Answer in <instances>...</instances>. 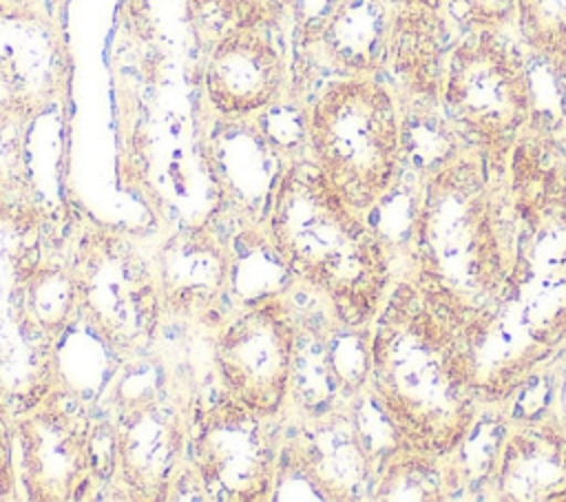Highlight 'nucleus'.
I'll return each mask as SVG.
<instances>
[{"instance_id":"nucleus-27","label":"nucleus","mask_w":566,"mask_h":502,"mask_svg":"<svg viewBox=\"0 0 566 502\" xmlns=\"http://www.w3.org/2000/svg\"><path fill=\"white\" fill-rule=\"evenodd\" d=\"M40 0H0V11L7 13H27L31 9H35Z\"/></svg>"},{"instance_id":"nucleus-5","label":"nucleus","mask_w":566,"mask_h":502,"mask_svg":"<svg viewBox=\"0 0 566 502\" xmlns=\"http://www.w3.org/2000/svg\"><path fill=\"white\" fill-rule=\"evenodd\" d=\"M312 161L356 212L378 206L400 175L405 153L396 95L374 75L338 77L305 117Z\"/></svg>"},{"instance_id":"nucleus-14","label":"nucleus","mask_w":566,"mask_h":502,"mask_svg":"<svg viewBox=\"0 0 566 502\" xmlns=\"http://www.w3.org/2000/svg\"><path fill=\"white\" fill-rule=\"evenodd\" d=\"M157 265L161 303L175 316L203 318L232 281V254L206 228L175 232L161 245Z\"/></svg>"},{"instance_id":"nucleus-9","label":"nucleus","mask_w":566,"mask_h":502,"mask_svg":"<svg viewBox=\"0 0 566 502\" xmlns=\"http://www.w3.org/2000/svg\"><path fill=\"white\" fill-rule=\"evenodd\" d=\"M298 327L281 299H261L232 318L217 338L214 363L226 394L274 416L290 391Z\"/></svg>"},{"instance_id":"nucleus-25","label":"nucleus","mask_w":566,"mask_h":502,"mask_svg":"<svg viewBox=\"0 0 566 502\" xmlns=\"http://www.w3.org/2000/svg\"><path fill=\"white\" fill-rule=\"evenodd\" d=\"M285 11L294 13L296 20L303 27V33L310 35L321 20L329 13V9L336 4V0H279Z\"/></svg>"},{"instance_id":"nucleus-7","label":"nucleus","mask_w":566,"mask_h":502,"mask_svg":"<svg viewBox=\"0 0 566 502\" xmlns=\"http://www.w3.org/2000/svg\"><path fill=\"white\" fill-rule=\"evenodd\" d=\"M77 310L115 352H144L161 312L159 279L144 254L122 234L91 230L77 243L71 265Z\"/></svg>"},{"instance_id":"nucleus-18","label":"nucleus","mask_w":566,"mask_h":502,"mask_svg":"<svg viewBox=\"0 0 566 502\" xmlns=\"http://www.w3.org/2000/svg\"><path fill=\"white\" fill-rule=\"evenodd\" d=\"M391 13L382 0H336L310 42L321 46L340 77L376 75L385 66Z\"/></svg>"},{"instance_id":"nucleus-8","label":"nucleus","mask_w":566,"mask_h":502,"mask_svg":"<svg viewBox=\"0 0 566 502\" xmlns=\"http://www.w3.org/2000/svg\"><path fill=\"white\" fill-rule=\"evenodd\" d=\"M265 418L223 394L195 420L192 469L214 500H265L276 487V442Z\"/></svg>"},{"instance_id":"nucleus-10","label":"nucleus","mask_w":566,"mask_h":502,"mask_svg":"<svg viewBox=\"0 0 566 502\" xmlns=\"http://www.w3.org/2000/svg\"><path fill=\"white\" fill-rule=\"evenodd\" d=\"M20 473L31 500L82 498L93 473V438L84 416L51 398L18 420Z\"/></svg>"},{"instance_id":"nucleus-12","label":"nucleus","mask_w":566,"mask_h":502,"mask_svg":"<svg viewBox=\"0 0 566 502\" xmlns=\"http://www.w3.org/2000/svg\"><path fill=\"white\" fill-rule=\"evenodd\" d=\"M285 473L318 498L358 500L369 489L371 460L356 418L343 409L314 411L283 449Z\"/></svg>"},{"instance_id":"nucleus-24","label":"nucleus","mask_w":566,"mask_h":502,"mask_svg":"<svg viewBox=\"0 0 566 502\" xmlns=\"http://www.w3.org/2000/svg\"><path fill=\"white\" fill-rule=\"evenodd\" d=\"M15 495V471H13V433L0 398V500Z\"/></svg>"},{"instance_id":"nucleus-22","label":"nucleus","mask_w":566,"mask_h":502,"mask_svg":"<svg viewBox=\"0 0 566 502\" xmlns=\"http://www.w3.org/2000/svg\"><path fill=\"white\" fill-rule=\"evenodd\" d=\"M201 27L212 29L214 38L241 24H272L285 11L279 0H190Z\"/></svg>"},{"instance_id":"nucleus-11","label":"nucleus","mask_w":566,"mask_h":502,"mask_svg":"<svg viewBox=\"0 0 566 502\" xmlns=\"http://www.w3.org/2000/svg\"><path fill=\"white\" fill-rule=\"evenodd\" d=\"M270 24H241L214 38L203 91L221 117H248L276 104L285 88V57Z\"/></svg>"},{"instance_id":"nucleus-16","label":"nucleus","mask_w":566,"mask_h":502,"mask_svg":"<svg viewBox=\"0 0 566 502\" xmlns=\"http://www.w3.org/2000/svg\"><path fill=\"white\" fill-rule=\"evenodd\" d=\"M480 394L504 398L548 354L520 321L515 310L497 299L464 323Z\"/></svg>"},{"instance_id":"nucleus-15","label":"nucleus","mask_w":566,"mask_h":502,"mask_svg":"<svg viewBox=\"0 0 566 502\" xmlns=\"http://www.w3.org/2000/svg\"><path fill=\"white\" fill-rule=\"evenodd\" d=\"M495 495L513 502H566V433L551 420L513 427L495 458Z\"/></svg>"},{"instance_id":"nucleus-2","label":"nucleus","mask_w":566,"mask_h":502,"mask_svg":"<svg viewBox=\"0 0 566 502\" xmlns=\"http://www.w3.org/2000/svg\"><path fill=\"white\" fill-rule=\"evenodd\" d=\"M270 241L287 272L323 296L338 323L367 327L376 318L389 292L382 241L312 159L281 175L270 201Z\"/></svg>"},{"instance_id":"nucleus-13","label":"nucleus","mask_w":566,"mask_h":502,"mask_svg":"<svg viewBox=\"0 0 566 502\" xmlns=\"http://www.w3.org/2000/svg\"><path fill=\"white\" fill-rule=\"evenodd\" d=\"M186 445L181 411L161 396L133 398L117 418L115 460L137 500H166Z\"/></svg>"},{"instance_id":"nucleus-26","label":"nucleus","mask_w":566,"mask_h":502,"mask_svg":"<svg viewBox=\"0 0 566 502\" xmlns=\"http://www.w3.org/2000/svg\"><path fill=\"white\" fill-rule=\"evenodd\" d=\"M391 11L400 7H431V9H444L442 0H382Z\"/></svg>"},{"instance_id":"nucleus-6","label":"nucleus","mask_w":566,"mask_h":502,"mask_svg":"<svg viewBox=\"0 0 566 502\" xmlns=\"http://www.w3.org/2000/svg\"><path fill=\"white\" fill-rule=\"evenodd\" d=\"M440 104L453 130L502 170L533 117V82L500 31H469L447 55Z\"/></svg>"},{"instance_id":"nucleus-17","label":"nucleus","mask_w":566,"mask_h":502,"mask_svg":"<svg viewBox=\"0 0 566 502\" xmlns=\"http://www.w3.org/2000/svg\"><path fill=\"white\" fill-rule=\"evenodd\" d=\"M444 9L400 7L391 13L385 71L411 102H440L447 64Z\"/></svg>"},{"instance_id":"nucleus-21","label":"nucleus","mask_w":566,"mask_h":502,"mask_svg":"<svg viewBox=\"0 0 566 502\" xmlns=\"http://www.w3.org/2000/svg\"><path fill=\"white\" fill-rule=\"evenodd\" d=\"M524 44L566 77V0H515Z\"/></svg>"},{"instance_id":"nucleus-23","label":"nucleus","mask_w":566,"mask_h":502,"mask_svg":"<svg viewBox=\"0 0 566 502\" xmlns=\"http://www.w3.org/2000/svg\"><path fill=\"white\" fill-rule=\"evenodd\" d=\"M444 13L469 31H502L515 18V0H442Z\"/></svg>"},{"instance_id":"nucleus-19","label":"nucleus","mask_w":566,"mask_h":502,"mask_svg":"<svg viewBox=\"0 0 566 502\" xmlns=\"http://www.w3.org/2000/svg\"><path fill=\"white\" fill-rule=\"evenodd\" d=\"M20 312L27 323L42 334L53 338L64 330L73 310H77V290L71 268L60 263L24 265L20 272Z\"/></svg>"},{"instance_id":"nucleus-4","label":"nucleus","mask_w":566,"mask_h":502,"mask_svg":"<svg viewBox=\"0 0 566 502\" xmlns=\"http://www.w3.org/2000/svg\"><path fill=\"white\" fill-rule=\"evenodd\" d=\"M557 155L526 130L511 150L513 261L500 294L546 352L566 341V168Z\"/></svg>"},{"instance_id":"nucleus-20","label":"nucleus","mask_w":566,"mask_h":502,"mask_svg":"<svg viewBox=\"0 0 566 502\" xmlns=\"http://www.w3.org/2000/svg\"><path fill=\"white\" fill-rule=\"evenodd\" d=\"M447 458L422 456L394 447L382 473H378L374 500H447L451 493V471L442 467Z\"/></svg>"},{"instance_id":"nucleus-1","label":"nucleus","mask_w":566,"mask_h":502,"mask_svg":"<svg viewBox=\"0 0 566 502\" xmlns=\"http://www.w3.org/2000/svg\"><path fill=\"white\" fill-rule=\"evenodd\" d=\"M469 314L402 281L369 334V380L396 447L449 458L475 425L480 389L464 336Z\"/></svg>"},{"instance_id":"nucleus-3","label":"nucleus","mask_w":566,"mask_h":502,"mask_svg":"<svg viewBox=\"0 0 566 502\" xmlns=\"http://www.w3.org/2000/svg\"><path fill=\"white\" fill-rule=\"evenodd\" d=\"M486 164L478 150L438 164L413 215V283L469 316L500 299L513 261Z\"/></svg>"}]
</instances>
